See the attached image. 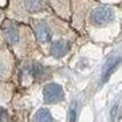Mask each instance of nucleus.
<instances>
[{"label": "nucleus", "mask_w": 122, "mask_h": 122, "mask_svg": "<svg viewBox=\"0 0 122 122\" xmlns=\"http://www.w3.org/2000/svg\"><path fill=\"white\" fill-rule=\"evenodd\" d=\"M113 18H114V12H113L111 8L98 7L93 11V14L90 16V20H91V23L95 24V25H103V24H106V23L111 22Z\"/></svg>", "instance_id": "nucleus-1"}, {"label": "nucleus", "mask_w": 122, "mask_h": 122, "mask_svg": "<svg viewBox=\"0 0 122 122\" xmlns=\"http://www.w3.org/2000/svg\"><path fill=\"white\" fill-rule=\"evenodd\" d=\"M43 95H44V101L46 102L54 103V102L61 101L63 98V95H65V93H63V89L59 85H56V83H50V85H47L44 87Z\"/></svg>", "instance_id": "nucleus-2"}, {"label": "nucleus", "mask_w": 122, "mask_h": 122, "mask_svg": "<svg viewBox=\"0 0 122 122\" xmlns=\"http://www.w3.org/2000/svg\"><path fill=\"white\" fill-rule=\"evenodd\" d=\"M35 32H36V36H38L39 42H42V43H47V42L51 39V31H50V28H48V25L44 24L43 22L36 23Z\"/></svg>", "instance_id": "nucleus-3"}, {"label": "nucleus", "mask_w": 122, "mask_h": 122, "mask_svg": "<svg viewBox=\"0 0 122 122\" xmlns=\"http://www.w3.org/2000/svg\"><path fill=\"white\" fill-rule=\"evenodd\" d=\"M68 51V43L65 42V40H58L52 44L51 47V54L54 55V56L59 58V56H63Z\"/></svg>", "instance_id": "nucleus-4"}, {"label": "nucleus", "mask_w": 122, "mask_h": 122, "mask_svg": "<svg viewBox=\"0 0 122 122\" xmlns=\"http://www.w3.org/2000/svg\"><path fill=\"white\" fill-rule=\"evenodd\" d=\"M34 122H54V118L47 109H40L34 115Z\"/></svg>", "instance_id": "nucleus-5"}, {"label": "nucleus", "mask_w": 122, "mask_h": 122, "mask_svg": "<svg viewBox=\"0 0 122 122\" xmlns=\"http://www.w3.org/2000/svg\"><path fill=\"white\" fill-rule=\"evenodd\" d=\"M4 35H5V39H7L8 43H18L19 42V31L15 27H12V25H10V27H7L5 28V31H4Z\"/></svg>", "instance_id": "nucleus-6"}, {"label": "nucleus", "mask_w": 122, "mask_h": 122, "mask_svg": "<svg viewBox=\"0 0 122 122\" xmlns=\"http://www.w3.org/2000/svg\"><path fill=\"white\" fill-rule=\"evenodd\" d=\"M30 74L34 76V78H43L44 75V68L42 65H32L31 67H30Z\"/></svg>", "instance_id": "nucleus-7"}, {"label": "nucleus", "mask_w": 122, "mask_h": 122, "mask_svg": "<svg viewBox=\"0 0 122 122\" xmlns=\"http://www.w3.org/2000/svg\"><path fill=\"white\" fill-rule=\"evenodd\" d=\"M25 7L28 8L30 11H40V10H43V4L40 3V1H25Z\"/></svg>", "instance_id": "nucleus-8"}, {"label": "nucleus", "mask_w": 122, "mask_h": 122, "mask_svg": "<svg viewBox=\"0 0 122 122\" xmlns=\"http://www.w3.org/2000/svg\"><path fill=\"white\" fill-rule=\"evenodd\" d=\"M119 62H121V59L118 58V59H117L115 62H113V63H111V66L107 68V70H106V71H105V76H103V79H102V82H105V81H106V79H107L109 76H110V74H111L113 71H114L115 68H117V66L119 65Z\"/></svg>", "instance_id": "nucleus-9"}, {"label": "nucleus", "mask_w": 122, "mask_h": 122, "mask_svg": "<svg viewBox=\"0 0 122 122\" xmlns=\"http://www.w3.org/2000/svg\"><path fill=\"white\" fill-rule=\"evenodd\" d=\"M8 118H10V115H8L7 110L0 107V122H8Z\"/></svg>", "instance_id": "nucleus-10"}, {"label": "nucleus", "mask_w": 122, "mask_h": 122, "mask_svg": "<svg viewBox=\"0 0 122 122\" xmlns=\"http://www.w3.org/2000/svg\"><path fill=\"white\" fill-rule=\"evenodd\" d=\"M70 121L74 122L75 121V105L71 107V114H70Z\"/></svg>", "instance_id": "nucleus-11"}]
</instances>
